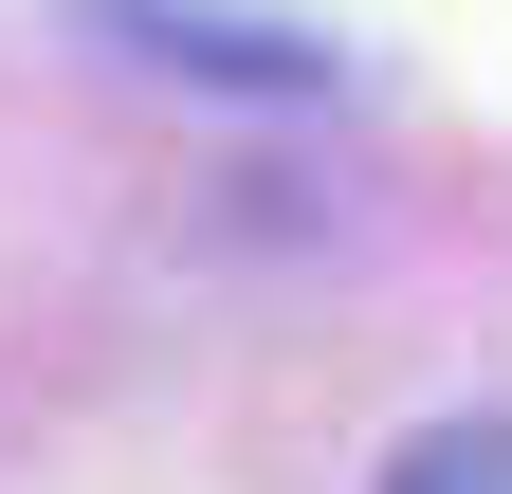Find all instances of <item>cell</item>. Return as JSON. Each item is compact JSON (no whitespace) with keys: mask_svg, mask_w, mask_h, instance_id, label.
Listing matches in <instances>:
<instances>
[{"mask_svg":"<svg viewBox=\"0 0 512 494\" xmlns=\"http://www.w3.org/2000/svg\"><path fill=\"white\" fill-rule=\"evenodd\" d=\"M384 494H512V421H421L384 458Z\"/></svg>","mask_w":512,"mask_h":494,"instance_id":"cell-2","label":"cell"},{"mask_svg":"<svg viewBox=\"0 0 512 494\" xmlns=\"http://www.w3.org/2000/svg\"><path fill=\"white\" fill-rule=\"evenodd\" d=\"M92 19L165 37V74H220V92H330V74H348L311 19H238V0H92Z\"/></svg>","mask_w":512,"mask_h":494,"instance_id":"cell-1","label":"cell"}]
</instances>
